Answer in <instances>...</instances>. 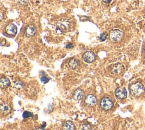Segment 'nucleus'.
Here are the masks:
<instances>
[{
  "instance_id": "obj_1",
  "label": "nucleus",
  "mask_w": 145,
  "mask_h": 130,
  "mask_svg": "<svg viewBox=\"0 0 145 130\" xmlns=\"http://www.w3.org/2000/svg\"><path fill=\"white\" fill-rule=\"evenodd\" d=\"M70 26V23L69 21L67 19L62 18L61 20H59L57 23L56 27V31H57L59 34L66 32L69 29Z\"/></svg>"
},
{
  "instance_id": "obj_2",
  "label": "nucleus",
  "mask_w": 145,
  "mask_h": 130,
  "mask_svg": "<svg viewBox=\"0 0 145 130\" xmlns=\"http://www.w3.org/2000/svg\"><path fill=\"white\" fill-rule=\"evenodd\" d=\"M130 92L133 95L135 96H139L144 93V87L142 83L137 82L131 86Z\"/></svg>"
},
{
  "instance_id": "obj_3",
  "label": "nucleus",
  "mask_w": 145,
  "mask_h": 130,
  "mask_svg": "<svg viewBox=\"0 0 145 130\" xmlns=\"http://www.w3.org/2000/svg\"><path fill=\"white\" fill-rule=\"evenodd\" d=\"M123 32L118 29L112 30L109 32V38L112 42H118L123 38Z\"/></svg>"
},
{
  "instance_id": "obj_4",
  "label": "nucleus",
  "mask_w": 145,
  "mask_h": 130,
  "mask_svg": "<svg viewBox=\"0 0 145 130\" xmlns=\"http://www.w3.org/2000/svg\"><path fill=\"white\" fill-rule=\"evenodd\" d=\"M113 105V101L108 97L103 98L100 101V106L104 110L107 111L110 109Z\"/></svg>"
},
{
  "instance_id": "obj_5",
  "label": "nucleus",
  "mask_w": 145,
  "mask_h": 130,
  "mask_svg": "<svg viewBox=\"0 0 145 130\" xmlns=\"http://www.w3.org/2000/svg\"><path fill=\"white\" fill-rule=\"evenodd\" d=\"M110 71L113 74L118 75L122 72V71H123L124 67L122 64L118 63H116L112 65L110 67Z\"/></svg>"
},
{
  "instance_id": "obj_6",
  "label": "nucleus",
  "mask_w": 145,
  "mask_h": 130,
  "mask_svg": "<svg viewBox=\"0 0 145 130\" xmlns=\"http://www.w3.org/2000/svg\"><path fill=\"white\" fill-rule=\"evenodd\" d=\"M36 31L37 29L36 26L34 25L31 24L25 27L24 30V34L27 37H32L36 34Z\"/></svg>"
},
{
  "instance_id": "obj_7",
  "label": "nucleus",
  "mask_w": 145,
  "mask_h": 130,
  "mask_svg": "<svg viewBox=\"0 0 145 130\" xmlns=\"http://www.w3.org/2000/svg\"><path fill=\"white\" fill-rule=\"evenodd\" d=\"M83 58L85 62L87 63H91L95 61L96 59V56L92 51H88L83 54Z\"/></svg>"
},
{
  "instance_id": "obj_8",
  "label": "nucleus",
  "mask_w": 145,
  "mask_h": 130,
  "mask_svg": "<svg viewBox=\"0 0 145 130\" xmlns=\"http://www.w3.org/2000/svg\"><path fill=\"white\" fill-rule=\"evenodd\" d=\"M115 95L117 98L120 99H123L126 98L127 96V91L125 88L120 87L116 90Z\"/></svg>"
},
{
  "instance_id": "obj_9",
  "label": "nucleus",
  "mask_w": 145,
  "mask_h": 130,
  "mask_svg": "<svg viewBox=\"0 0 145 130\" xmlns=\"http://www.w3.org/2000/svg\"><path fill=\"white\" fill-rule=\"evenodd\" d=\"M5 32L9 35L15 36L17 33V27L13 23L8 24L5 27Z\"/></svg>"
},
{
  "instance_id": "obj_10",
  "label": "nucleus",
  "mask_w": 145,
  "mask_h": 130,
  "mask_svg": "<svg viewBox=\"0 0 145 130\" xmlns=\"http://www.w3.org/2000/svg\"><path fill=\"white\" fill-rule=\"evenodd\" d=\"M85 103L87 105L92 107L96 104L97 99L93 95L89 94L85 98Z\"/></svg>"
},
{
  "instance_id": "obj_11",
  "label": "nucleus",
  "mask_w": 145,
  "mask_h": 130,
  "mask_svg": "<svg viewBox=\"0 0 145 130\" xmlns=\"http://www.w3.org/2000/svg\"><path fill=\"white\" fill-rule=\"evenodd\" d=\"M0 109L3 115H7L10 113L11 111V107L7 103H2L1 104Z\"/></svg>"
},
{
  "instance_id": "obj_12",
  "label": "nucleus",
  "mask_w": 145,
  "mask_h": 130,
  "mask_svg": "<svg viewBox=\"0 0 145 130\" xmlns=\"http://www.w3.org/2000/svg\"><path fill=\"white\" fill-rule=\"evenodd\" d=\"M68 64L71 69L75 70L78 68L80 66V62L79 60L75 58H72L69 60L68 62Z\"/></svg>"
},
{
  "instance_id": "obj_13",
  "label": "nucleus",
  "mask_w": 145,
  "mask_h": 130,
  "mask_svg": "<svg viewBox=\"0 0 145 130\" xmlns=\"http://www.w3.org/2000/svg\"><path fill=\"white\" fill-rule=\"evenodd\" d=\"M84 96V92L82 89H76L73 94V99L75 101L80 100Z\"/></svg>"
},
{
  "instance_id": "obj_14",
  "label": "nucleus",
  "mask_w": 145,
  "mask_h": 130,
  "mask_svg": "<svg viewBox=\"0 0 145 130\" xmlns=\"http://www.w3.org/2000/svg\"><path fill=\"white\" fill-rule=\"evenodd\" d=\"M74 124L71 121H66L63 125V130H75Z\"/></svg>"
},
{
  "instance_id": "obj_15",
  "label": "nucleus",
  "mask_w": 145,
  "mask_h": 130,
  "mask_svg": "<svg viewBox=\"0 0 145 130\" xmlns=\"http://www.w3.org/2000/svg\"><path fill=\"white\" fill-rule=\"evenodd\" d=\"M10 85V80L6 77H2L0 80V86L1 88H5Z\"/></svg>"
},
{
  "instance_id": "obj_16",
  "label": "nucleus",
  "mask_w": 145,
  "mask_h": 130,
  "mask_svg": "<svg viewBox=\"0 0 145 130\" xmlns=\"http://www.w3.org/2000/svg\"><path fill=\"white\" fill-rule=\"evenodd\" d=\"M13 85H14V86L15 87H16V88H17L18 89L23 88L24 86V83L22 82H21V81H20L19 80H15V81L13 82Z\"/></svg>"
},
{
  "instance_id": "obj_17",
  "label": "nucleus",
  "mask_w": 145,
  "mask_h": 130,
  "mask_svg": "<svg viewBox=\"0 0 145 130\" xmlns=\"http://www.w3.org/2000/svg\"><path fill=\"white\" fill-rule=\"evenodd\" d=\"M81 130H91V126L88 123H84L82 125Z\"/></svg>"
},
{
  "instance_id": "obj_18",
  "label": "nucleus",
  "mask_w": 145,
  "mask_h": 130,
  "mask_svg": "<svg viewBox=\"0 0 145 130\" xmlns=\"http://www.w3.org/2000/svg\"><path fill=\"white\" fill-rule=\"evenodd\" d=\"M22 116L24 119L28 118V117H31L32 116V113L29 111H24L23 113Z\"/></svg>"
},
{
  "instance_id": "obj_19",
  "label": "nucleus",
  "mask_w": 145,
  "mask_h": 130,
  "mask_svg": "<svg viewBox=\"0 0 145 130\" xmlns=\"http://www.w3.org/2000/svg\"><path fill=\"white\" fill-rule=\"evenodd\" d=\"M40 80H41V81L42 83L45 84V83H48V82H49V79L47 76H46L45 75H43V76H42L41 77Z\"/></svg>"
},
{
  "instance_id": "obj_20",
  "label": "nucleus",
  "mask_w": 145,
  "mask_h": 130,
  "mask_svg": "<svg viewBox=\"0 0 145 130\" xmlns=\"http://www.w3.org/2000/svg\"><path fill=\"white\" fill-rule=\"evenodd\" d=\"M107 37V34L105 32H103L102 34H100L99 39L101 41H104L106 39Z\"/></svg>"
},
{
  "instance_id": "obj_21",
  "label": "nucleus",
  "mask_w": 145,
  "mask_h": 130,
  "mask_svg": "<svg viewBox=\"0 0 145 130\" xmlns=\"http://www.w3.org/2000/svg\"><path fill=\"white\" fill-rule=\"evenodd\" d=\"M19 2L21 5H26L28 2V0H19Z\"/></svg>"
},
{
  "instance_id": "obj_22",
  "label": "nucleus",
  "mask_w": 145,
  "mask_h": 130,
  "mask_svg": "<svg viewBox=\"0 0 145 130\" xmlns=\"http://www.w3.org/2000/svg\"><path fill=\"white\" fill-rule=\"evenodd\" d=\"M74 47V44L72 43H68L66 46V48H72Z\"/></svg>"
},
{
  "instance_id": "obj_23",
  "label": "nucleus",
  "mask_w": 145,
  "mask_h": 130,
  "mask_svg": "<svg viewBox=\"0 0 145 130\" xmlns=\"http://www.w3.org/2000/svg\"><path fill=\"white\" fill-rule=\"evenodd\" d=\"M105 3H109L112 0H102Z\"/></svg>"
},
{
  "instance_id": "obj_24",
  "label": "nucleus",
  "mask_w": 145,
  "mask_h": 130,
  "mask_svg": "<svg viewBox=\"0 0 145 130\" xmlns=\"http://www.w3.org/2000/svg\"><path fill=\"white\" fill-rule=\"evenodd\" d=\"M35 130H45V129L44 128H39L36 129Z\"/></svg>"
}]
</instances>
